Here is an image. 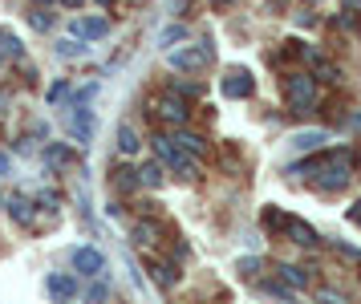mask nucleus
Listing matches in <instances>:
<instances>
[{
    "mask_svg": "<svg viewBox=\"0 0 361 304\" xmlns=\"http://www.w3.org/2000/svg\"><path fill=\"white\" fill-rule=\"evenodd\" d=\"M4 171H8V159H4V154H0V175H4Z\"/></svg>",
    "mask_w": 361,
    "mask_h": 304,
    "instance_id": "c756f323",
    "label": "nucleus"
},
{
    "mask_svg": "<svg viewBox=\"0 0 361 304\" xmlns=\"http://www.w3.org/2000/svg\"><path fill=\"white\" fill-rule=\"evenodd\" d=\"M8 215H13L20 227H33V207H29L20 195H13V199H8Z\"/></svg>",
    "mask_w": 361,
    "mask_h": 304,
    "instance_id": "9b49d317",
    "label": "nucleus"
},
{
    "mask_svg": "<svg viewBox=\"0 0 361 304\" xmlns=\"http://www.w3.org/2000/svg\"><path fill=\"white\" fill-rule=\"evenodd\" d=\"M29 20H33L37 29H49V25H53V16H49V13H29Z\"/></svg>",
    "mask_w": 361,
    "mask_h": 304,
    "instance_id": "5701e85b",
    "label": "nucleus"
},
{
    "mask_svg": "<svg viewBox=\"0 0 361 304\" xmlns=\"http://www.w3.org/2000/svg\"><path fill=\"white\" fill-rule=\"evenodd\" d=\"M102 268H106V256H102L98 248H78V252H73V272L98 276Z\"/></svg>",
    "mask_w": 361,
    "mask_h": 304,
    "instance_id": "6e6552de",
    "label": "nucleus"
},
{
    "mask_svg": "<svg viewBox=\"0 0 361 304\" xmlns=\"http://www.w3.org/2000/svg\"><path fill=\"white\" fill-rule=\"evenodd\" d=\"M150 272H154V284H163V288H171V284H175V268H171V264H150Z\"/></svg>",
    "mask_w": 361,
    "mask_h": 304,
    "instance_id": "6ab92c4d",
    "label": "nucleus"
},
{
    "mask_svg": "<svg viewBox=\"0 0 361 304\" xmlns=\"http://www.w3.org/2000/svg\"><path fill=\"white\" fill-rule=\"evenodd\" d=\"M49 162H53V166H66L69 150H66V146H49Z\"/></svg>",
    "mask_w": 361,
    "mask_h": 304,
    "instance_id": "4be33fe9",
    "label": "nucleus"
},
{
    "mask_svg": "<svg viewBox=\"0 0 361 304\" xmlns=\"http://www.w3.org/2000/svg\"><path fill=\"white\" fill-rule=\"evenodd\" d=\"M49 292L57 296V300H69V296L78 292V284H73L69 276H49Z\"/></svg>",
    "mask_w": 361,
    "mask_h": 304,
    "instance_id": "ddd939ff",
    "label": "nucleus"
},
{
    "mask_svg": "<svg viewBox=\"0 0 361 304\" xmlns=\"http://www.w3.org/2000/svg\"><path fill=\"white\" fill-rule=\"evenodd\" d=\"M284 102L293 114H309L317 106V81L312 73H288L284 78Z\"/></svg>",
    "mask_w": 361,
    "mask_h": 304,
    "instance_id": "f03ea898",
    "label": "nucleus"
},
{
    "mask_svg": "<svg viewBox=\"0 0 361 304\" xmlns=\"http://www.w3.org/2000/svg\"><path fill=\"white\" fill-rule=\"evenodd\" d=\"M321 142H325V130H305V134H296L293 138L296 150H317Z\"/></svg>",
    "mask_w": 361,
    "mask_h": 304,
    "instance_id": "2eb2a0df",
    "label": "nucleus"
},
{
    "mask_svg": "<svg viewBox=\"0 0 361 304\" xmlns=\"http://www.w3.org/2000/svg\"><path fill=\"white\" fill-rule=\"evenodd\" d=\"M240 268H244V272L252 276V272H256V268H260V260H252V256H247V260H240Z\"/></svg>",
    "mask_w": 361,
    "mask_h": 304,
    "instance_id": "bb28decb",
    "label": "nucleus"
},
{
    "mask_svg": "<svg viewBox=\"0 0 361 304\" xmlns=\"http://www.w3.org/2000/svg\"><path fill=\"white\" fill-rule=\"evenodd\" d=\"M349 224H357V227H361V199L353 203V207H349Z\"/></svg>",
    "mask_w": 361,
    "mask_h": 304,
    "instance_id": "a878e982",
    "label": "nucleus"
},
{
    "mask_svg": "<svg viewBox=\"0 0 361 304\" xmlns=\"http://www.w3.org/2000/svg\"><path fill=\"white\" fill-rule=\"evenodd\" d=\"M280 240H293L296 248H317V243H321V236H317L309 224H300L296 215H288V224H284V231H280Z\"/></svg>",
    "mask_w": 361,
    "mask_h": 304,
    "instance_id": "0eeeda50",
    "label": "nucleus"
},
{
    "mask_svg": "<svg viewBox=\"0 0 361 304\" xmlns=\"http://www.w3.org/2000/svg\"><path fill=\"white\" fill-rule=\"evenodd\" d=\"M102 4H114V0H102Z\"/></svg>",
    "mask_w": 361,
    "mask_h": 304,
    "instance_id": "2f4dec72",
    "label": "nucleus"
},
{
    "mask_svg": "<svg viewBox=\"0 0 361 304\" xmlns=\"http://www.w3.org/2000/svg\"><path fill=\"white\" fill-rule=\"evenodd\" d=\"M154 114L163 118L166 126H187L191 106H187V97H183V94H163L159 102H154Z\"/></svg>",
    "mask_w": 361,
    "mask_h": 304,
    "instance_id": "39448f33",
    "label": "nucleus"
},
{
    "mask_svg": "<svg viewBox=\"0 0 361 304\" xmlns=\"http://www.w3.org/2000/svg\"><path fill=\"white\" fill-rule=\"evenodd\" d=\"M114 187L118 191H134V187H138V171H126V166L114 171Z\"/></svg>",
    "mask_w": 361,
    "mask_h": 304,
    "instance_id": "aec40b11",
    "label": "nucleus"
},
{
    "mask_svg": "<svg viewBox=\"0 0 361 304\" xmlns=\"http://www.w3.org/2000/svg\"><path fill=\"white\" fill-rule=\"evenodd\" d=\"M69 29L78 32V37H102V32L110 29V25H106V20H98V16H85V20H73Z\"/></svg>",
    "mask_w": 361,
    "mask_h": 304,
    "instance_id": "9d476101",
    "label": "nucleus"
},
{
    "mask_svg": "<svg viewBox=\"0 0 361 304\" xmlns=\"http://www.w3.org/2000/svg\"><path fill=\"white\" fill-rule=\"evenodd\" d=\"M212 45L207 41H199V45H187V49H175L166 61H171V69H183V73H203L207 65H212Z\"/></svg>",
    "mask_w": 361,
    "mask_h": 304,
    "instance_id": "20e7f679",
    "label": "nucleus"
},
{
    "mask_svg": "<svg viewBox=\"0 0 361 304\" xmlns=\"http://www.w3.org/2000/svg\"><path fill=\"white\" fill-rule=\"evenodd\" d=\"M215 8H228V4H235V0H212Z\"/></svg>",
    "mask_w": 361,
    "mask_h": 304,
    "instance_id": "c85d7f7f",
    "label": "nucleus"
},
{
    "mask_svg": "<svg viewBox=\"0 0 361 304\" xmlns=\"http://www.w3.org/2000/svg\"><path fill=\"white\" fill-rule=\"evenodd\" d=\"M159 236H163V227H159V224H150V219H147V224H138V227H134V240H138V243H147V248H150V243H159Z\"/></svg>",
    "mask_w": 361,
    "mask_h": 304,
    "instance_id": "dca6fc26",
    "label": "nucleus"
},
{
    "mask_svg": "<svg viewBox=\"0 0 361 304\" xmlns=\"http://www.w3.org/2000/svg\"><path fill=\"white\" fill-rule=\"evenodd\" d=\"M106 296H110V288H106V284H98V288H90V304L106 300Z\"/></svg>",
    "mask_w": 361,
    "mask_h": 304,
    "instance_id": "b1692460",
    "label": "nucleus"
},
{
    "mask_svg": "<svg viewBox=\"0 0 361 304\" xmlns=\"http://www.w3.org/2000/svg\"><path fill=\"white\" fill-rule=\"evenodd\" d=\"M219 90H224L228 97H252L256 94V78H252L247 69H228L224 81H219Z\"/></svg>",
    "mask_w": 361,
    "mask_h": 304,
    "instance_id": "423d86ee",
    "label": "nucleus"
},
{
    "mask_svg": "<svg viewBox=\"0 0 361 304\" xmlns=\"http://www.w3.org/2000/svg\"><path fill=\"white\" fill-rule=\"evenodd\" d=\"M66 4H82V0H66Z\"/></svg>",
    "mask_w": 361,
    "mask_h": 304,
    "instance_id": "7c9ffc66",
    "label": "nucleus"
},
{
    "mask_svg": "<svg viewBox=\"0 0 361 304\" xmlns=\"http://www.w3.org/2000/svg\"><path fill=\"white\" fill-rule=\"evenodd\" d=\"M66 90H69V85H66V81H57V85H53V90H49V102H57V97H61V94H66Z\"/></svg>",
    "mask_w": 361,
    "mask_h": 304,
    "instance_id": "cd10ccee",
    "label": "nucleus"
},
{
    "mask_svg": "<svg viewBox=\"0 0 361 304\" xmlns=\"http://www.w3.org/2000/svg\"><path fill=\"white\" fill-rule=\"evenodd\" d=\"M118 150H122V154H134V150H138V134H134V126L118 130Z\"/></svg>",
    "mask_w": 361,
    "mask_h": 304,
    "instance_id": "a211bd4d",
    "label": "nucleus"
},
{
    "mask_svg": "<svg viewBox=\"0 0 361 304\" xmlns=\"http://www.w3.org/2000/svg\"><path fill=\"white\" fill-rule=\"evenodd\" d=\"M20 53H25V45H20L17 37H13V32H0V65L13 61V57H20Z\"/></svg>",
    "mask_w": 361,
    "mask_h": 304,
    "instance_id": "f8f14e48",
    "label": "nucleus"
},
{
    "mask_svg": "<svg viewBox=\"0 0 361 304\" xmlns=\"http://www.w3.org/2000/svg\"><path fill=\"white\" fill-rule=\"evenodd\" d=\"M138 183H142V187H163V162H147V166L138 171Z\"/></svg>",
    "mask_w": 361,
    "mask_h": 304,
    "instance_id": "4468645a",
    "label": "nucleus"
},
{
    "mask_svg": "<svg viewBox=\"0 0 361 304\" xmlns=\"http://www.w3.org/2000/svg\"><path fill=\"white\" fill-rule=\"evenodd\" d=\"M171 142L179 146L183 154H191V159H203V154H207V142H203V138H199V134H187V130H179V134H171Z\"/></svg>",
    "mask_w": 361,
    "mask_h": 304,
    "instance_id": "1a4fd4ad",
    "label": "nucleus"
},
{
    "mask_svg": "<svg viewBox=\"0 0 361 304\" xmlns=\"http://www.w3.org/2000/svg\"><path fill=\"white\" fill-rule=\"evenodd\" d=\"M276 272H280V280H284V284H293V288H305V284H309V276L300 272V268H293V264H280Z\"/></svg>",
    "mask_w": 361,
    "mask_h": 304,
    "instance_id": "f3484780",
    "label": "nucleus"
},
{
    "mask_svg": "<svg viewBox=\"0 0 361 304\" xmlns=\"http://www.w3.org/2000/svg\"><path fill=\"white\" fill-rule=\"evenodd\" d=\"M154 154H159V162H163L166 171H175L179 178H195L199 175V162L191 159V154H183L179 146L171 142V134H159V138H154Z\"/></svg>",
    "mask_w": 361,
    "mask_h": 304,
    "instance_id": "7ed1b4c3",
    "label": "nucleus"
},
{
    "mask_svg": "<svg viewBox=\"0 0 361 304\" xmlns=\"http://www.w3.org/2000/svg\"><path fill=\"white\" fill-rule=\"evenodd\" d=\"M57 53H61V57H85V49H82V41H61V45H57Z\"/></svg>",
    "mask_w": 361,
    "mask_h": 304,
    "instance_id": "412c9836",
    "label": "nucleus"
},
{
    "mask_svg": "<svg viewBox=\"0 0 361 304\" xmlns=\"http://www.w3.org/2000/svg\"><path fill=\"white\" fill-rule=\"evenodd\" d=\"M341 8H345L349 16H357V13H361V0H341Z\"/></svg>",
    "mask_w": 361,
    "mask_h": 304,
    "instance_id": "393cba45",
    "label": "nucleus"
},
{
    "mask_svg": "<svg viewBox=\"0 0 361 304\" xmlns=\"http://www.w3.org/2000/svg\"><path fill=\"white\" fill-rule=\"evenodd\" d=\"M293 175H305L317 191H341L345 183L353 178V150H317L312 159H305L300 166H293Z\"/></svg>",
    "mask_w": 361,
    "mask_h": 304,
    "instance_id": "f257e3e1",
    "label": "nucleus"
}]
</instances>
